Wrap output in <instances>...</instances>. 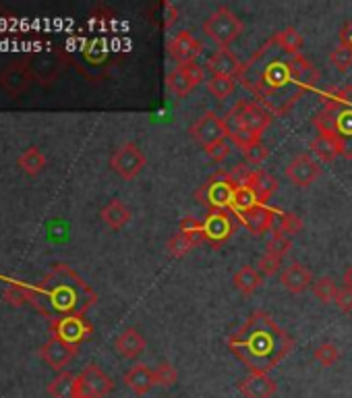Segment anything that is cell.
Listing matches in <instances>:
<instances>
[{
    "label": "cell",
    "mask_w": 352,
    "mask_h": 398,
    "mask_svg": "<svg viewBox=\"0 0 352 398\" xmlns=\"http://www.w3.org/2000/svg\"><path fill=\"white\" fill-rule=\"evenodd\" d=\"M228 349L245 363L249 372L270 374L292 352L294 340L267 311L255 309L247 322L235 334H230Z\"/></svg>",
    "instance_id": "obj_1"
},
{
    "label": "cell",
    "mask_w": 352,
    "mask_h": 398,
    "mask_svg": "<svg viewBox=\"0 0 352 398\" xmlns=\"http://www.w3.org/2000/svg\"><path fill=\"white\" fill-rule=\"evenodd\" d=\"M27 303L44 318L58 320L67 315H85L95 303V290L67 263H56L38 284H25Z\"/></svg>",
    "instance_id": "obj_2"
},
{
    "label": "cell",
    "mask_w": 352,
    "mask_h": 398,
    "mask_svg": "<svg viewBox=\"0 0 352 398\" xmlns=\"http://www.w3.org/2000/svg\"><path fill=\"white\" fill-rule=\"evenodd\" d=\"M245 23L240 21V17L233 13L228 6H220L215 13H211L210 17L203 23V33L210 38L215 46L228 48L236 38L242 33Z\"/></svg>",
    "instance_id": "obj_3"
},
{
    "label": "cell",
    "mask_w": 352,
    "mask_h": 398,
    "mask_svg": "<svg viewBox=\"0 0 352 398\" xmlns=\"http://www.w3.org/2000/svg\"><path fill=\"white\" fill-rule=\"evenodd\" d=\"M294 79V70H292V58L290 61H272L270 65H265L259 75V83L253 88L261 98H265V102H272V98L278 94L280 90L292 85ZM305 90V88H303Z\"/></svg>",
    "instance_id": "obj_4"
},
{
    "label": "cell",
    "mask_w": 352,
    "mask_h": 398,
    "mask_svg": "<svg viewBox=\"0 0 352 398\" xmlns=\"http://www.w3.org/2000/svg\"><path fill=\"white\" fill-rule=\"evenodd\" d=\"M228 127H240V129H247L255 135H263V131L270 127L272 122V117L267 110H263L259 104H253V102H245L240 100L236 104L235 108L230 110L228 118H224Z\"/></svg>",
    "instance_id": "obj_5"
},
{
    "label": "cell",
    "mask_w": 352,
    "mask_h": 398,
    "mask_svg": "<svg viewBox=\"0 0 352 398\" xmlns=\"http://www.w3.org/2000/svg\"><path fill=\"white\" fill-rule=\"evenodd\" d=\"M50 332L54 338L79 349V345L85 342L94 334V326L90 324V320L85 315H67V318L52 320Z\"/></svg>",
    "instance_id": "obj_6"
},
{
    "label": "cell",
    "mask_w": 352,
    "mask_h": 398,
    "mask_svg": "<svg viewBox=\"0 0 352 398\" xmlns=\"http://www.w3.org/2000/svg\"><path fill=\"white\" fill-rule=\"evenodd\" d=\"M145 154L139 150V145L127 141L120 147L114 150V154L110 156V166L117 172L120 179L124 181H133L141 170L145 168Z\"/></svg>",
    "instance_id": "obj_7"
},
{
    "label": "cell",
    "mask_w": 352,
    "mask_h": 398,
    "mask_svg": "<svg viewBox=\"0 0 352 398\" xmlns=\"http://www.w3.org/2000/svg\"><path fill=\"white\" fill-rule=\"evenodd\" d=\"M112 388V377L94 363L77 375V398H106Z\"/></svg>",
    "instance_id": "obj_8"
},
{
    "label": "cell",
    "mask_w": 352,
    "mask_h": 398,
    "mask_svg": "<svg viewBox=\"0 0 352 398\" xmlns=\"http://www.w3.org/2000/svg\"><path fill=\"white\" fill-rule=\"evenodd\" d=\"M191 135L195 137V141L206 150L218 141H224L228 137V125L222 117H218L215 112L208 110L206 115L197 118L191 127Z\"/></svg>",
    "instance_id": "obj_9"
},
{
    "label": "cell",
    "mask_w": 352,
    "mask_h": 398,
    "mask_svg": "<svg viewBox=\"0 0 352 398\" xmlns=\"http://www.w3.org/2000/svg\"><path fill=\"white\" fill-rule=\"evenodd\" d=\"M206 70L201 69L197 63L191 65H178L166 77V85L176 98H187L199 83H203Z\"/></svg>",
    "instance_id": "obj_10"
},
{
    "label": "cell",
    "mask_w": 352,
    "mask_h": 398,
    "mask_svg": "<svg viewBox=\"0 0 352 398\" xmlns=\"http://www.w3.org/2000/svg\"><path fill=\"white\" fill-rule=\"evenodd\" d=\"M31 83H33V75H31L25 58L15 61L0 70V90L11 98H19L21 94H25Z\"/></svg>",
    "instance_id": "obj_11"
},
{
    "label": "cell",
    "mask_w": 352,
    "mask_h": 398,
    "mask_svg": "<svg viewBox=\"0 0 352 398\" xmlns=\"http://www.w3.org/2000/svg\"><path fill=\"white\" fill-rule=\"evenodd\" d=\"M319 174H321V168L309 154L294 156L286 166V177L297 187H311L319 179Z\"/></svg>",
    "instance_id": "obj_12"
},
{
    "label": "cell",
    "mask_w": 352,
    "mask_h": 398,
    "mask_svg": "<svg viewBox=\"0 0 352 398\" xmlns=\"http://www.w3.org/2000/svg\"><path fill=\"white\" fill-rule=\"evenodd\" d=\"M236 185L233 183L230 174L226 172H218V177L210 179V183L203 189L206 201L210 204L211 208L220 210L226 206H233V195H235Z\"/></svg>",
    "instance_id": "obj_13"
},
{
    "label": "cell",
    "mask_w": 352,
    "mask_h": 398,
    "mask_svg": "<svg viewBox=\"0 0 352 398\" xmlns=\"http://www.w3.org/2000/svg\"><path fill=\"white\" fill-rule=\"evenodd\" d=\"M203 44L191 33V31H181L172 38V42L168 44V54L170 58H174L178 65H191L195 63V58L201 54Z\"/></svg>",
    "instance_id": "obj_14"
},
{
    "label": "cell",
    "mask_w": 352,
    "mask_h": 398,
    "mask_svg": "<svg viewBox=\"0 0 352 398\" xmlns=\"http://www.w3.org/2000/svg\"><path fill=\"white\" fill-rule=\"evenodd\" d=\"M77 347H70L67 342H63V340H58V338H50L46 345L40 349V357L44 359V363H46L48 367H52L54 372H63L67 365H69L70 361L77 357Z\"/></svg>",
    "instance_id": "obj_15"
},
{
    "label": "cell",
    "mask_w": 352,
    "mask_h": 398,
    "mask_svg": "<svg viewBox=\"0 0 352 398\" xmlns=\"http://www.w3.org/2000/svg\"><path fill=\"white\" fill-rule=\"evenodd\" d=\"M206 67L211 73V77H230V79L240 77V70H242L240 61L228 48H218L213 54H210Z\"/></svg>",
    "instance_id": "obj_16"
},
{
    "label": "cell",
    "mask_w": 352,
    "mask_h": 398,
    "mask_svg": "<svg viewBox=\"0 0 352 398\" xmlns=\"http://www.w3.org/2000/svg\"><path fill=\"white\" fill-rule=\"evenodd\" d=\"M276 388L278 386L270 377V374H259V372H251L238 382V392L245 398H272L276 394Z\"/></svg>",
    "instance_id": "obj_17"
},
{
    "label": "cell",
    "mask_w": 352,
    "mask_h": 398,
    "mask_svg": "<svg viewBox=\"0 0 352 398\" xmlns=\"http://www.w3.org/2000/svg\"><path fill=\"white\" fill-rule=\"evenodd\" d=\"M203 231H206V239L213 243V245H222L226 243L233 233H235V224L230 220V216H226L224 211L215 210L211 211L210 216L203 222Z\"/></svg>",
    "instance_id": "obj_18"
},
{
    "label": "cell",
    "mask_w": 352,
    "mask_h": 398,
    "mask_svg": "<svg viewBox=\"0 0 352 398\" xmlns=\"http://www.w3.org/2000/svg\"><path fill=\"white\" fill-rule=\"evenodd\" d=\"M280 282L288 293L301 295L309 286H313V274L303 263H290L280 274Z\"/></svg>",
    "instance_id": "obj_19"
},
{
    "label": "cell",
    "mask_w": 352,
    "mask_h": 398,
    "mask_svg": "<svg viewBox=\"0 0 352 398\" xmlns=\"http://www.w3.org/2000/svg\"><path fill=\"white\" fill-rule=\"evenodd\" d=\"M124 386L135 392L137 397L147 394L154 386H156V379H154V372L147 367V365H133L127 374H124Z\"/></svg>",
    "instance_id": "obj_20"
},
{
    "label": "cell",
    "mask_w": 352,
    "mask_h": 398,
    "mask_svg": "<svg viewBox=\"0 0 352 398\" xmlns=\"http://www.w3.org/2000/svg\"><path fill=\"white\" fill-rule=\"evenodd\" d=\"M274 218H276V216H274V210H270V208H265V206H261V204L240 214L242 224L253 234L267 233V231L274 226Z\"/></svg>",
    "instance_id": "obj_21"
},
{
    "label": "cell",
    "mask_w": 352,
    "mask_h": 398,
    "mask_svg": "<svg viewBox=\"0 0 352 398\" xmlns=\"http://www.w3.org/2000/svg\"><path fill=\"white\" fill-rule=\"evenodd\" d=\"M114 349L124 359H137L145 351V338L135 328H127L114 340Z\"/></svg>",
    "instance_id": "obj_22"
},
{
    "label": "cell",
    "mask_w": 352,
    "mask_h": 398,
    "mask_svg": "<svg viewBox=\"0 0 352 398\" xmlns=\"http://www.w3.org/2000/svg\"><path fill=\"white\" fill-rule=\"evenodd\" d=\"M249 189L255 193L259 204L265 206V201L272 199V195L276 193L278 181H276V177H272L267 170H255L253 177H251V181H249Z\"/></svg>",
    "instance_id": "obj_23"
},
{
    "label": "cell",
    "mask_w": 352,
    "mask_h": 398,
    "mask_svg": "<svg viewBox=\"0 0 352 398\" xmlns=\"http://www.w3.org/2000/svg\"><path fill=\"white\" fill-rule=\"evenodd\" d=\"M100 216H102V220H104V224H106L108 229L120 231V229H124V226L129 224V220H131V210H129L120 199H112L106 208H102Z\"/></svg>",
    "instance_id": "obj_24"
},
{
    "label": "cell",
    "mask_w": 352,
    "mask_h": 398,
    "mask_svg": "<svg viewBox=\"0 0 352 398\" xmlns=\"http://www.w3.org/2000/svg\"><path fill=\"white\" fill-rule=\"evenodd\" d=\"M272 42L280 48V50H284L286 54L299 56V52L303 50V44H305V38H303V33L297 27H284L282 31H278L272 38Z\"/></svg>",
    "instance_id": "obj_25"
},
{
    "label": "cell",
    "mask_w": 352,
    "mask_h": 398,
    "mask_svg": "<svg viewBox=\"0 0 352 398\" xmlns=\"http://www.w3.org/2000/svg\"><path fill=\"white\" fill-rule=\"evenodd\" d=\"M311 150H313V154L319 158V160H324V162H331V160H336L338 156H344L346 152V145H344V140H326V137H315V140L311 141Z\"/></svg>",
    "instance_id": "obj_26"
},
{
    "label": "cell",
    "mask_w": 352,
    "mask_h": 398,
    "mask_svg": "<svg viewBox=\"0 0 352 398\" xmlns=\"http://www.w3.org/2000/svg\"><path fill=\"white\" fill-rule=\"evenodd\" d=\"M313 127L317 129V135L319 137H326V140H344L340 135V125H338V115L336 112H329V110H319L315 117H313Z\"/></svg>",
    "instance_id": "obj_27"
},
{
    "label": "cell",
    "mask_w": 352,
    "mask_h": 398,
    "mask_svg": "<svg viewBox=\"0 0 352 398\" xmlns=\"http://www.w3.org/2000/svg\"><path fill=\"white\" fill-rule=\"evenodd\" d=\"M48 394L52 398H77V375L60 372L48 384Z\"/></svg>",
    "instance_id": "obj_28"
},
{
    "label": "cell",
    "mask_w": 352,
    "mask_h": 398,
    "mask_svg": "<svg viewBox=\"0 0 352 398\" xmlns=\"http://www.w3.org/2000/svg\"><path fill=\"white\" fill-rule=\"evenodd\" d=\"M261 278H263V276L259 274L257 268L245 266V268H240V270L236 272L233 282H235L236 290H240L242 295H253L259 286H261Z\"/></svg>",
    "instance_id": "obj_29"
},
{
    "label": "cell",
    "mask_w": 352,
    "mask_h": 398,
    "mask_svg": "<svg viewBox=\"0 0 352 398\" xmlns=\"http://www.w3.org/2000/svg\"><path fill=\"white\" fill-rule=\"evenodd\" d=\"M17 164H19V168L23 170L25 174H29V177H38V174L46 168V156L40 152V147L33 145V147L25 150L23 154L19 156Z\"/></svg>",
    "instance_id": "obj_30"
},
{
    "label": "cell",
    "mask_w": 352,
    "mask_h": 398,
    "mask_svg": "<svg viewBox=\"0 0 352 398\" xmlns=\"http://www.w3.org/2000/svg\"><path fill=\"white\" fill-rule=\"evenodd\" d=\"M178 233L185 234L188 241L193 243V247H197V245H201L203 241H208V239H206V231H203V224H201L199 220H195L193 216H187V218L181 220V231H178Z\"/></svg>",
    "instance_id": "obj_31"
},
{
    "label": "cell",
    "mask_w": 352,
    "mask_h": 398,
    "mask_svg": "<svg viewBox=\"0 0 352 398\" xmlns=\"http://www.w3.org/2000/svg\"><path fill=\"white\" fill-rule=\"evenodd\" d=\"M338 286L336 282L331 281L329 276H321L317 281H313V295L321 301V303H331L336 301V295H338Z\"/></svg>",
    "instance_id": "obj_32"
},
{
    "label": "cell",
    "mask_w": 352,
    "mask_h": 398,
    "mask_svg": "<svg viewBox=\"0 0 352 398\" xmlns=\"http://www.w3.org/2000/svg\"><path fill=\"white\" fill-rule=\"evenodd\" d=\"M236 79L230 77H211L208 81V92H210L215 100H226L228 95L235 92Z\"/></svg>",
    "instance_id": "obj_33"
},
{
    "label": "cell",
    "mask_w": 352,
    "mask_h": 398,
    "mask_svg": "<svg viewBox=\"0 0 352 398\" xmlns=\"http://www.w3.org/2000/svg\"><path fill=\"white\" fill-rule=\"evenodd\" d=\"M255 206H259V201H257V197H255V193L249 189V185L235 189V195H233V206H230V208H235L238 214H242V211L251 210V208H255Z\"/></svg>",
    "instance_id": "obj_34"
},
{
    "label": "cell",
    "mask_w": 352,
    "mask_h": 398,
    "mask_svg": "<svg viewBox=\"0 0 352 398\" xmlns=\"http://www.w3.org/2000/svg\"><path fill=\"white\" fill-rule=\"evenodd\" d=\"M303 231V218L288 211V214H282L280 216V224L276 229V234H282V236H288L292 239L294 234H299Z\"/></svg>",
    "instance_id": "obj_35"
},
{
    "label": "cell",
    "mask_w": 352,
    "mask_h": 398,
    "mask_svg": "<svg viewBox=\"0 0 352 398\" xmlns=\"http://www.w3.org/2000/svg\"><path fill=\"white\" fill-rule=\"evenodd\" d=\"M228 137H230V141L235 143L236 147H240V150H249V147L261 143V137H259V135L247 131V129H240V127H228Z\"/></svg>",
    "instance_id": "obj_36"
},
{
    "label": "cell",
    "mask_w": 352,
    "mask_h": 398,
    "mask_svg": "<svg viewBox=\"0 0 352 398\" xmlns=\"http://www.w3.org/2000/svg\"><path fill=\"white\" fill-rule=\"evenodd\" d=\"M154 379H156V386L170 388V386L176 384V379H178V372H176L174 365H170V363H160V365L154 370Z\"/></svg>",
    "instance_id": "obj_37"
},
{
    "label": "cell",
    "mask_w": 352,
    "mask_h": 398,
    "mask_svg": "<svg viewBox=\"0 0 352 398\" xmlns=\"http://www.w3.org/2000/svg\"><path fill=\"white\" fill-rule=\"evenodd\" d=\"M313 357H315L324 367H331V365L340 359V349H338L334 342H324V345H319V347L313 351Z\"/></svg>",
    "instance_id": "obj_38"
},
{
    "label": "cell",
    "mask_w": 352,
    "mask_h": 398,
    "mask_svg": "<svg viewBox=\"0 0 352 398\" xmlns=\"http://www.w3.org/2000/svg\"><path fill=\"white\" fill-rule=\"evenodd\" d=\"M166 249L172 258H185L188 251H193V243L183 233H176L168 241Z\"/></svg>",
    "instance_id": "obj_39"
},
{
    "label": "cell",
    "mask_w": 352,
    "mask_h": 398,
    "mask_svg": "<svg viewBox=\"0 0 352 398\" xmlns=\"http://www.w3.org/2000/svg\"><path fill=\"white\" fill-rule=\"evenodd\" d=\"M329 63L340 73H346L352 67V50L344 46H336L329 52Z\"/></svg>",
    "instance_id": "obj_40"
},
{
    "label": "cell",
    "mask_w": 352,
    "mask_h": 398,
    "mask_svg": "<svg viewBox=\"0 0 352 398\" xmlns=\"http://www.w3.org/2000/svg\"><path fill=\"white\" fill-rule=\"evenodd\" d=\"M4 299H6V303L13 305V307L27 303V288H25L23 282L13 281V284L4 290Z\"/></svg>",
    "instance_id": "obj_41"
},
{
    "label": "cell",
    "mask_w": 352,
    "mask_h": 398,
    "mask_svg": "<svg viewBox=\"0 0 352 398\" xmlns=\"http://www.w3.org/2000/svg\"><path fill=\"white\" fill-rule=\"evenodd\" d=\"M290 241H292V239L274 233V236L270 239V243H267V247H265V253H272V256L282 259L288 253V249H290Z\"/></svg>",
    "instance_id": "obj_42"
},
{
    "label": "cell",
    "mask_w": 352,
    "mask_h": 398,
    "mask_svg": "<svg viewBox=\"0 0 352 398\" xmlns=\"http://www.w3.org/2000/svg\"><path fill=\"white\" fill-rule=\"evenodd\" d=\"M282 259L272 256V253H263L257 261V270L261 276H274L280 270Z\"/></svg>",
    "instance_id": "obj_43"
},
{
    "label": "cell",
    "mask_w": 352,
    "mask_h": 398,
    "mask_svg": "<svg viewBox=\"0 0 352 398\" xmlns=\"http://www.w3.org/2000/svg\"><path fill=\"white\" fill-rule=\"evenodd\" d=\"M206 154H208V158H210L211 162H215V164H222L228 156H230V145L224 141H218V143H213L210 147H206L203 150Z\"/></svg>",
    "instance_id": "obj_44"
},
{
    "label": "cell",
    "mask_w": 352,
    "mask_h": 398,
    "mask_svg": "<svg viewBox=\"0 0 352 398\" xmlns=\"http://www.w3.org/2000/svg\"><path fill=\"white\" fill-rule=\"evenodd\" d=\"M242 156H245L247 164H263L265 158L270 156V152H267V147L263 143H257V145H253L249 150H242Z\"/></svg>",
    "instance_id": "obj_45"
},
{
    "label": "cell",
    "mask_w": 352,
    "mask_h": 398,
    "mask_svg": "<svg viewBox=\"0 0 352 398\" xmlns=\"http://www.w3.org/2000/svg\"><path fill=\"white\" fill-rule=\"evenodd\" d=\"M336 305L340 307V311L344 313H352V288L342 286L336 295Z\"/></svg>",
    "instance_id": "obj_46"
},
{
    "label": "cell",
    "mask_w": 352,
    "mask_h": 398,
    "mask_svg": "<svg viewBox=\"0 0 352 398\" xmlns=\"http://www.w3.org/2000/svg\"><path fill=\"white\" fill-rule=\"evenodd\" d=\"M338 125H340V135H342V137L352 135V108L342 110V112L338 115Z\"/></svg>",
    "instance_id": "obj_47"
},
{
    "label": "cell",
    "mask_w": 352,
    "mask_h": 398,
    "mask_svg": "<svg viewBox=\"0 0 352 398\" xmlns=\"http://www.w3.org/2000/svg\"><path fill=\"white\" fill-rule=\"evenodd\" d=\"M340 46L352 50V23H346L340 29Z\"/></svg>",
    "instance_id": "obj_48"
},
{
    "label": "cell",
    "mask_w": 352,
    "mask_h": 398,
    "mask_svg": "<svg viewBox=\"0 0 352 398\" xmlns=\"http://www.w3.org/2000/svg\"><path fill=\"white\" fill-rule=\"evenodd\" d=\"M344 286L352 288V266H348V268L344 270Z\"/></svg>",
    "instance_id": "obj_49"
},
{
    "label": "cell",
    "mask_w": 352,
    "mask_h": 398,
    "mask_svg": "<svg viewBox=\"0 0 352 398\" xmlns=\"http://www.w3.org/2000/svg\"><path fill=\"white\" fill-rule=\"evenodd\" d=\"M351 156H352V152H351Z\"/></svg>",
    "instance_id": "obj_50"
}]
</instances>
